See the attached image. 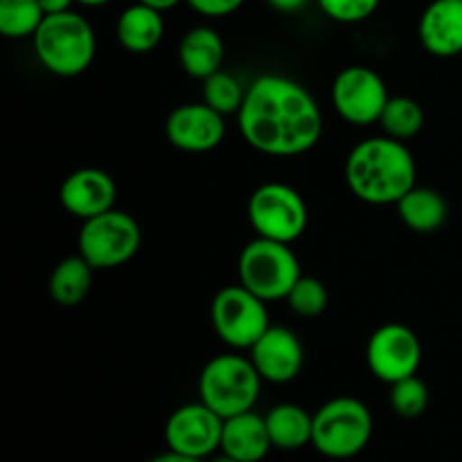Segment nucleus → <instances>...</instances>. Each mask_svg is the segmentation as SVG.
Segmentation results:
<instances>
[{
    "label": "nucleus",
    "mask_w": 462,
    "mask_h": 462,
    "mask_svg": "<svg viewBox=\"0 0 462 462\" xmlns=\"http://www.w3.org/2000/svg\"><path fill=\"white\" fill-rule=\"evenodd\" d=\"M391 409L400 418L415 420L429 409V388L418 374L391 383Z\"/></svg>",
    "instance_id": "bb28decb"
},
{
    "label": "nucleus",
    "mask_w": 462,
    "mask_h": 462,
    "mask_svg": "<svg viewBox=\"0 0 462 462\" xmlns=\"http://www.w3.org/2000/svg\"><path fill=\"white\" fill-rule=\"evenodd\" d=\"M374 420L356 397H334L314 413L311 447L329 460H350L368 447Z\"/></svg>",
    "instance_id": "39448f33"
},
{
    "label": "nucleus",
    "mask_w": 462,
    "mask_h": 462,
    "mask_svg": "<svg viewBox=\"0 0 462 462\" xmlns=\"http://www.w3.org/2000/svg\"><path fill=\"white\" fill-rule=\"evenodd\" d=\"M147 462H206V460H197V458H188V456H180V454H174V451L167 449L165 454L156 456V458L147 460Z\"/></svg>",
    "instance_id": "473e14b6"
},
{
    "label": "nucleus",
    "mask_w": 462,
    "mask_h": 462,
    "mask_svg": "<svg viewBox=\"0 0 462 462\" xmlns=\"http://www.w3.org/2000/svg\"><path fill=\"white\" fill-rule=\"evenodd\" d=\"M269 302L244 284L219 289L212 298L210 320L217 337L233 350H251L257 338L271 328Z\"/></svg>",
    "instance_id": "1a4fd4ad"
},
{
    "label": "nucleus",
    "mask_w": 462,
    "mask_h": 462,
    "mask_svg": "<svg viewBox=\"0 0 462 462\" xmlns=\"http://www.w3.org/2000/svg\"><path fill=\"white\" fill-rule=\"evenodd\" d=\"M397 215L404 221V226L413 233L429 235L436 233L445 226L447 215H449V206H447L445 197L438 189L420 188L415 185L411 192L397 201Z\"/></svg>",
    "instance_id": "aec40b11"
},
{
    "label": "nucleus",
    "mask_w": 462,
    "mask_h": 462,
    "mask_svg": "<svg viewBox=\"0 0 462 462\" xmlns=\"http://www.w3.org/2000/svg\"><path fill=\"white\" fill-rule=\"evenodd\" d=\"M32 41L41 66L57 77L81 75L88 70L97 52L93 25L88 18L72 9L45 16Z\"/></svg>",
    "instance_id": "7ed1b4c3"
},
{
    "label": "nucleus",
    "mask_w": 462,
    "mask_h": 462,
    "mask_svg": "<svg viewBox=\"0 0 462 462\" xmlns=\"http://www.w3.org/2000/svg\"><path fill=\"white\" fill-rule=\"evenodd\" d=\"M39 3L43 7L45 16H52V14L70 12L72 3H77V0H39Z\"/></svg>",
    "instance_id": "7c9ffc66"
},
{
    "label": "nucleus",
    "mask_w": 462,
    "mask_h": 462,
    "mask_svg": "<svg viewBox=\"0 0 462 462\" xmlns=\"http://www.w3.org/2000/svg\"><path fill=\"white\" fill-rule=\"evenodd\" d=\"M248 221L257 237L293 244L310 224V210L296 188L287 183H264L248 199Z\"/></svg>",
    "instance_id": "6e6552de"
},
{
    "label": "nucleus",
    "mask_w": 462,
    "mask_h": 462,
    "mask_svg": "<svg viewBox=\"0 0 462 462\" xmlns=\"http://www.w3.org/2000/svg\"><path fill=\"white\" fill-rule=\"evenodd\" d=\"M138 3H143V5H147V7H153V9H158V12H170V9H174L176 5H180L183 3V0H138Z\"/></svg>",
    "instance_id": "2f4dec72"
},
{
    "label": "nucleus",
    "mask_w": 462,
    "mask_h": 462,
    "mask_svg": "<svg viewBox=\"0 0 462 462\" xmlns=\"http://www.w3.org/2000/svg\"><path fill=\"white\" fill-rule=\"evenodd\" d=\"M273 449L264 415L255 411L233 415L224 420L221 431V454L230 456L237 462H262Z\"/></svg>",
    "instance_id": "f3484780"
},
{
    "label": "nucleus",
    "mask_w": 462,
    "mask_h": 462,
    "mask_svg": "<svg viewBox=\"0 0 462 462\" xmlns=\"http://www.w3.org/2000/svg\"><path fill=\"white\" fill-rule=\"evenodd\" d=\"M117 43L131 54H147L161 45L165 36V18L158 9L143 3L129 5L117 16L116 23Z\"/></svg>",
    "instance_id": "6ab92c4d"
},
{
    "label": "nucleus",
    "mask_w": 462,
    "mask_h": 462,
    "mask_svg": "<svg viewBox=\"0 0 462 462\" xmlns=\"http://www.w3.org/2000/svg\"><path fill=\"white\" fill-rule=\"evenodd\" d=\"M117 185L108 171L97 167H81L63 179L59 201L68 215L86 221L116 208Z\"/></svg>",
    "instance_id": "2eb2a0df"
},
{
    "label": "nucleus",
    "mask_w": 462,
    "mask_h": 462,
    "mask_svg": "<svg viewBox=\"0 0 462 462\" xmlns=\"http://www.w3.org/2000/svg\"><path fill=\"white\" fill-rule=\"evenodd\" d=\"M206 462H237V460L230 458V456H226V454H221V451H217V454L212 456V458H208Z\"/></svg>",
    "instance_id": "f704fd0d"
},
{
    "label": "nucleus",
    "mask_w": 462,
    "mask_h": 462,
    "mask_svg": "<svg viewBox=\"0 0 462 462\" xmlns=\"http://www.w3.org/2000/svg\"><path fill=\"white\" fill-rule=\"evenodd\" d=\"M244 97H246V88L230 72L219 70L203 79V102L219 111L221 116H233V113L237 116Z\"/></svg>",
    "instance_id": "393cba45"
},
{
    "label": "nucleus",
    "mask_w": 462,
    "mask_h": 462,
    "mask_svg": "<svg viewBox=\"0 0 462 462\" xmlns=\"http://www.w3.org/2000/svg\"><path fill=\"white\" fill-rule=\"evenodd\" d=\"M221 431L224 418L210 406L201 400L183 404L165 422L167 449L188 458L208 460L221 449Z\"/></svg>",
    "instance_id": "f8f14e48"
},
{
    "label": "nucleus",
    "mask_w": 462,
    "mask_h": 462,
    "mask_svg": "<svg viewBox=\"0 0 462 462\" xmlns=\"http://www.w3.org/2000/svg\"><path fill=\"white\" fill-rule=\"evenodd\" d=\"M237 126L248 147L264 156L293 158L311 152L323 135L314 95L284 75H260L246 88Z\"/></svg>",
    "instance_id": "f257e3e1"
},
{
    "label": "nucleus",
    "mask_w": 462,
    "mask_h": 462,
    "mask_svg": "<svg viewBox=\"0 0 462 462\" xmlns=\"http://www.w3.org/2000/svg\"><path fill=\"white\" fill-rule=\"evenodd\" d=\"M379 125L386 131L391 138L406 140L415 138L424 126V108L420 106L418 99L406 97V95H397V97L388 99L386 108H383Z\"/></svg>",
    "instance_id": "5701e85b"
},
{
    "label": "nucleus",
    "mask_w": 462,
    "mask_h": 462,
    "mask_svg": "<svg viewBox=\"0 0 462 462\" xmlns=\"http://www.w3.org/2000/svg\"><path fill=\"white\" fill-rule=\"evenodd\" d=\"M45 12L39 0H0V34L5 39L34 36Z\"/></svg>",
    "instance_id": "b1692460"
},
{
    "label": "nucleus",
    "mask_w": 462,
    "mask_h": 462,
    "mask_svg": "<svg viewBox=\"0 0 462 462\" xmlns=\"http://www.w3.org/2000/svg\"><path fill=\"white\" fill-rule=\"evenodd\" d=\"M320 12L337 23L355 25L364 23L379 9L382 0H316Z\"/></svg>",
    "instance_id": "cd10ccee"
},
{
    "label": "nucleus",
    "mask_w": 462,
    "mask_h": 462,
    "mask_svg": "<svg viewBox=\"0 0 462 462\" xmlns=\"http://www.w3.org/2000/svg\"><path fill=\"white\" fill-rule=\"evenodd\" d=\"M418 165L402 140L391 135L365 138L347 153L346 180L350 192L368 206H397L415 188Z\"/></svg>",
    "instance_id": "f03ea898"
},
{
    "label": "nucleus",
    "mask_w": 462,
    "mask_h": 462,
    "mask_svg": "<svg viewBox=\"0 0 462 462\" xmlns=\"http://www.w3.org/2000/svg\"><path fill=\"white\" fill-rule=\"evenodd\" d=\"M79 5H84V7H102V5L111 3V0H77Z\"/></svg>",
    "instance_id": "72a5a7b5"
},
{
    "label": "nucleus",
    "mask_w": 462,
    "mask_h": 462,
    "mask_svg": "<svg viewBox=\"0 0 462 462\" xmlns=\"http://www.w3.org/2000/svg\"><path fill=\"white\" fill-rule=\"evenodd\" d=\"M264 420L275 449L298 451L302 447L311 445V436H314V413H307L302 406L284 402V404L273 406L264 415Z\"/></svg>",
    "instance_id": "412c9836"
},
{
    "label": "nucleus",
    "mask_w": 462,
    "mask_h": 462,
    "mask_svg": "<svg viewBox=\"0 0 462 462\" xmlns=\"http://www.w3.org/2000/svg\"><path fill=\"white\" fill-rule=\"evenodd\" d=\"M239 284L264 302L287 300L289 291L302 275L291 244L255 237L242 248L237 262Z\"/></svg>",
    "instance_id": "423d86ee"
},
{
    "label": "nucleus",
    "mask_w": 462,
    "mask_h": 462,
    "mask_svg": "<svg viewBox=\"0 0 462 462\" xmlns=\"http://www.w3.org/2000/svg\"><path fill=\"white\" fill-rule=\"evenodd\" d=\"M93 266L81 255H70L59 262L48 280V291L57 305L77 307L86 300L93 287Z\"/></svg>",
    "instance_id": "4be33fe9"
},
{
    "label": "nucleus",
    "mask_w": 462,
    "mask_h": 462,
    "mask_svg": "<svg viewBox=\"0 0 462 462\" xmlns=\"http://www.w3.org/2000/svg\"><path fill=\"white\" fill-rule=\"evenodd\" d=\"M365 361L379 382L395 383L418 374L422 365V343L409 325L386 323L368 338Z\"/></svg>",
    "instance_id": "9b49d317"
},
{
    "label": "nucleus",
    "mask_w": 462,
    "mask_h": 462,
    "mask_svg": "<svg viewBox=\"0 0 462 462\" xmlns=\"http://www.w3.org/2000/svg\"><path fill=\"white\" fill-rule=\"evenodd\" d=\"M185 3L206 18H224L237 12L246 0H185Z\"/></svg>",
    "instance_id": "c85d7f7f"
},
{
    "label": "nucleus",
    "mask_w": 462,
    "mask_h": 462,
    "mask_svg": "<svg viewBox=\"0 0 462 462\" xmlns=\"http://www.w3.org/2000/svg\"><path fill=\"white\" fill-rule=\"evenodd\" d=\"M418 36L429 54L451 59L462 54V0H433L418 23Z\"/></svg>",
    "instance_id": "dca6fc26"
},
{
    "label": "nucleus",
    "mask_w": 462,
    "mask_h": 462,
    "mask_svg": "<svg viewBox=\"0 0 462 462\" xmlns=\"http://www.w3.org/2000/svg\"><path fill=\"white\" fill-rule=\"evenodd\" d=\"M262 382L251 356L226 352L203 365L199 374V400L210 406L221 418L246 413L255 409L262 393Z\"/></svg>",
    "instance_id": "20e7f679"
},
{
    "label": "nucleus",
    "mask_w": 462,
    "mask_h": 462,
    "mask_svg": "<svg viewBox=\"0 0 462 462\" xmlns=\"http://www.w3.org/2000/svg\"><path fill=\"white\" fill-rule=\"evenodd\" d=\"M328 287L319 278H314V275H300L287 296V305L291 307L293 314L302 316V319H316V316H320L328 310Z\"/></svg>",
    "instance_id": "a878e982"
},
{
    "label": "nucleus",
    "mask_w": 462,
    "mask_h": 462,
    "mask_svg": "<svg viewBox=\"0 0 462 462\" xmlns=\"http://www.w3.org/2000/svg\"><path fill=\"white\" fill-rule=\"evenodd\" d=\"M226 45L219 32L210 25H197L183 34L179 43L180 68L194 79H208L221 70Z\"/></svg>",
    "instance_id": "a211bd4d"
},
{
    "label": "nucleus",
    "mask_w": 462,
    "mask_h": 462,
    "mask_svg": "<svg viewBox=\"0 0 462 462\" xmlns=\"http://www.w3.org/2000/svg\"><path fill=\"white\" fill-rule=\"evenodd\" d=\"M310 0H266V5L275 9V12H282V14H296L300 12Z\"/></svg>",
    "instance_id": "c756f323"
},
{
    "label": "nucleus",
    "mask_w": 462,
    "mask_h": 462,
    "mask_svg": "<svg viewBox=\"0 0 462 462\" xmlns=\"http://www.w3.org/2000/svg\"><path fill=\"white\" fill-rule=\"evenodd\" d=\"M226 116L206 102L176 106L165 122V135L171 147L185 153H208L226 138Z\"/></svg>",
    "instance_id": "ddd939ff"
},
{
    "label": "nucleus",
    "mask_w": 462,
    "mask_h": 462,
    "mask_svg": "<svg viewBox=\"0 0 462 462\" xmlns=\"http://www.w3.org/2000/svg\"><path fill=\"white\" fill-rule=\"evenodd\" d=\"M260 377L269 383H289L305 365V347L293 329L271 325L248 350Z\"/></svg>",
    "instance_id": "4468645a"
},
{
    "label": "nucleus",
    "mask_w": 462,
    "mask_h": 462,
    "mask_svg": "<svg viewBox=\"0 0 462 462\" xmlns=\"http://www.w3.org/2000/svg\"><path fill=\"white\" fill-rule=\"evenodd\" d=\"M386 81L368 66H347L332 84V106L346 122L355 126H368L379 122L386 108Z\"/></svg>",
    "instance_id": "9d476101"
},
{
    "label": "nucleus",
    "mask_w": 462,
    "mask_h": 462,
    "mask_svg": "<svg viewBox=\"0 0 462 462\" xmlns=\"http://www.w3.org/2000/svg\"><path fill=\"white\" fill-rule=\"evenodd\" d=\"M143 244L138 221L125 210H108L81 224L77 246L93 269H117L131 262Z\"/></svg>",
    "instance_id": "0eeeda50"
}]
</instances>
